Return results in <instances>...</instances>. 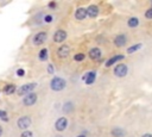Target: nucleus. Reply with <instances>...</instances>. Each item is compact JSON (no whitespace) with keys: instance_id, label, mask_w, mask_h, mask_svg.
I'll list each match as a JSON object with an SVG mask.
<instances>
[{"instance_id":"2f4dec72","label":"nucleus","mask_w":152,"mask_h":137,"mask_svg":"<svg viewBox=\"0 0 152 137\" xmlns=\"http://www.w3.org/2000/svg\"><path fill=\"white\" fill-rule=\"evenodd\" d=\"M76 137H87V135H86V133H80V135H77Z\"/></svg>"},{"instance_id":"0eeeda50","label":"nucleus","mask_w":152,"mask_h":137,"mask_svg":"<svg viewBox=\"0 0 152 137\" xmlns=\"http://www.w3.org/2000/svg\"><path fill=\"white\" fill-rule=\"evenodd\" d=\"M37 100H38V94L37 93H30V94H27V95H25L24 98H23V105L24 106H26V107H31V106H33L36 102H37Z\"/></svg>"},{"instance_id":"473e14b6","label":"nucleus","mask_w":152,"mask_h":137,"mask_svg":"<svg viewBox=\"0 0 152 137\" xmlns=\"http://www.w3.org/2000/svg\"><path fill=\"white\" fill-rule=\"evenodd\" d=\"M53 137H63V136H62V135H59V133H57V135H55Z\"/></svg>"},{"instance_id":"4be33fe9","label":"nucleus","mask_w":152,"mask_h":137,"mask_svg":"<svg viewBox=\"0 0 152 137\" xmlns=\"http://www.w3.org/2000/svg\"><path fill=\"white\" fill-rule=\"evenodd\" d=\"M84 58H86V55L83 52H78V54L74 55V61H76V62H82Z\"/></svg>"},{"instance_id":"a211bd4d","label":"nucleus","mask_w":152,"mask_h":137,"mask_svg":"<svg viewBox=\"0 0 152 137\" xmlns=\"http://www.w3.org/2000/svg\"><path fill=\"white\" fill-rule=\"evenodd\" d=\"M139 24H140V20H139V18H137V17H131V18H128V20H127V25H128V27H131V29L137 27Z\"/></svg>"},{"instance_id":"7ed1b4c3","label":"nucleus","mask_w":152,"mask_h":137,"mask_svg":"<svg viewBox=\"0 0 152 137\" xmlns=\"http://www.w3.org/2000/svg\"><path fill=\"white\" fill-rule=\"evenodd\" d=\"M32 124V118L30 116H21L17 119V127L23 130V131H26Z\"/></svg>"},{"instance_id":"4468645a","label":"nucleus","mask_w":152,"mask_h":137,"mask_svg":"<svg viewBox=\"0 0 152 137\" xmlns=\"http://www.w3.org/2000/svg\"><path fill=\"white\" fill-rule=\"evenodd\" d=\"M87 13H88V17L89 18H96L99 15V13H100V8H99L97 5L91 4V5H89L87 7Z\"/></svg>"},{"instance_id":"c85d7f7f","label":"nucleus","mask_w":152,"mask_h":137,"mask_svg":"<svg viewBox=\"0 0 152 137\" xmlns=\"http://www.w3.org/2000/svg\"><path fill=\"white\" fill-rule=\"evenodd\" d=\"M46 71L49 73V74H53V71H55V67H53V64H48V68H46Z\"/></svg>"},{"instance_id":"20e7f679","label":"nucleus","mask_w":152,"mask_h":137,"mask_svg":"<svg viewBox=\"0 0 152 137\" xmlns=\"http://www.w3.org/2000/svg\"><path fill=\"white\" fill-rule=\"evenodd\" d=\"M68 126H69V119L66 117H64V116L57 118L55 124H53V127H55V130L57 132H63L64 130H66Z\"/></svg>"},{"instance_id":"6ab92c4d","label":"nucleus","mask_w":152,"mask_h":137,"mask_svg":"<svg viewBox=\"0 0 152 137\" xmlns=\"http://www.w3.org/2000/svg\"><path fill=\"white\" fill-rule=\"evenodd\" d=\"M74 102L72 101H66L64 105H63V107H62V110H63V112L64 113H70L72 110H74Z\"/></svg>"},{"instance_id":"423d86ee","label":"nucleus","mask_w":152,"mask_h":137,"mask_svg":"<svg viewBox=\"0 0 152 137\" xmlns=\"http://www.w3.org/2000/svg\"><path fill=\"white\" fill-rule=\"evenodd\" d=\"M127 73H128V67L125 63H119L113 69V74L116 77H125L127 75Z\"/></svg>"},{"instance_id":"c756f323","label":"nucleus","mask_w":152,"mask_h":137,"mask_svg":"<svg viewBox=\"0 0 152 137\" xmlns=\"http://www.w3.org/2000/svg\"><path fill=\"white\" fill-rule=\"evenodd\" d=\"M2 135H4V127L2 125H0V137H2Z\"/></svg>"},{"instance_id":"9d476101","label":"nucleus","mask_w":152,"mask_h":137,"mask_svg":"<svg viewBox=\"0 0 152 137\" xmlns=\"http://www.w3.org/2000/svg\"><path fill=\"white\" fill-rule=\"evenodd\" d=\"M96 80V71L95 70H90V71H87L84 75H83V82L88 86L93 85Z\"/></svg>"},{"instance_id":"2eb2a0df","label":"nucleus","mask_w":152,"mask_h":137,"mask_svg":"<svg viewBox=\"0 0 152 137\" xmlns=\"http://www.w3.org/2000/svg\"><path fill=\"white\" fill-rule=\"evenodd\" d=\"M124 58H125V56L121 55V54H120V55H115V56L108 58V60L106 61L104 66H106V67H112V66H114L116 62H119V61H121V60H124Z\"/></svg>"},{"instance_id":"6e6552de","label":"nucleus","mask_w":152,"mask_h":137,"mask_svg":"<svg viewBox=\"0 0 152 137\" xmlns=\"http://www.w3.org/2000/svg\"><path fill=\"white\" fill-rule=\"evenodd\" d=\"M66 38H68V33H66V31L63 30V29H59V30L55 31V33H53V36H52V41H53L55 43H63Z\"/></svg>"},{"instance_id":"ddd939ff","label":"nucleus","mask_w":152,"mask_h":137,"mask_svg":"<svg viewBox=\"0 0 152 137\" xmlns=\"http://www.w3.org/2000/svg\"><path fill=\"white\" fill-rule=\"evenodd\" d=\"M126 43H127V36H126V35L120 33V35L115 36V38H114V44H115V46L122 48V46L126 45Z\"/></svg>"},{"instance_id":"b1692460","label":"nucleus","mask_w":152,"mask_h":137,"mask_svg":"<svg viewBox=\"0 0 152 137\" xmlns=\"http://www.w3.org/2000/svg\"><path fill=\"white\" fill-rule=\"evenodd\" d=\"M20 137H33V132L30 131V130H26V131H23L20 133Z\"/></svg>"},{"instance_id":"cd10ccee","label":"nucleus","mask_w":152,"mask_h":137,"mask_svg":"<svg viewBox=\"0 0 152 137\" xmlns=\"http://www.w3.org/2000/svg\"><path fill=\"white\" fill-rule=\"evenodd\" d=\"M15 74H17V76H19V77H23V76L25 75V70H24L23 68H19V69H17Z\"/></svg>"},{"instance_id":"a878e982","label":"nucleus","mask_w":152,"mask_h":137,"mask_svg":"<svg viewBox=\"0 0 152 137\" xmlns=\"http://www.w3.org/2000/svg\"><path fill=\"white\" fill-rule=\"evenodd\" d=\"M0 120H4V122L8 120L7 119V112L4 111V110H0Z\"/></svg>"},{"instance_id":"f8f14e48","label":"nucleus","mask_w":152,"mask_h":137,"mask_svg":"<svg viewBox=\"0 0 152 137\" xmlns=\"http://www.w3.org/2000/svg\"><path fill=\"white\" fill-rule=\"evenodd\" d=\"M74 15H75V19H77V20H84L88 17L87 7H78V8H76Z\"/></svg>"},{"instance_id":"5701e85b","label":"nucleus","mask_w":152,"mask_h":137,"mask_svg":"<svg viewBox=\"0 0 152 137\" xmlns=\"http://www.w3.org/2000/svg\"><path fill=\"white\" fill-rule=\"evenodd\" d=\"M53 15L52 14H44L43 15V21L44 23H51V21H53Z\"/></svg>"},{"instance_id":"39448f33","label":"nucleus","mask_w":152,"mask_h":137,"mask_svg":"<svg viewBox=\"0 0 152 137\" xmlns=\"http://www.w3.org/2000/svg\"><path fill=\"white\" fill-rule=\"evenodd\" d=\"M48 39V32L46 31H38L33 38H32V43L34 46H40L43 45Z\"/></svg>"},{"instance_id":"dca6fc26","label":"nucleus","mask_w":152,"mask_h":137,"mask_svg":"<svg viewBox=\"0 0 152 137\" xmlns=\"http://www.w3.org/2000/svg\"><path fill=\"white\" fill-rule=\"evenodd\" d=\"M17 91H18V88H17V86L14 83H8V85L4 86V93L6 95L14 94V93H17Z\"/></svg>"},{"instance_id":"412c9836","label":"nucleus","mask_w":152,"mask_h":137,"mask_svg":"<svg viewBox=\"0 0 152 137\" xmlns=\"http://www.w3.org/2000/svg\"><path fill=\"white\" fill-rule=\"evenodd\" d=\"M141 46H142V44H141V43L133 44V45H131L129 48H127V54H133V52L138 51L139 49H141Z\"/></svg>"},{"instance_id":"f03ea898","label":"nucleus","mask_w":152,"mask_h":137,"mask_svg":"<svg viewBox=\"0 0 152 137\" xmlns=\"http://www.w3.org/2000/svg\"><path fill=\"white\" fill-rule=\"evenodd\" d=\"M38 86L37 82H28V83H24L21 86H19L18 91H17V95L19 96H25L30 93H33V91L36 89V87Z\"/></svg>"},{"instance_id":"f3484780","label":"nucleus","mask_w":152,"mask_h":137,"mask_svg":"<svg viewBox=\"0 0 152 137\" xmlns=\"http://www.w3.org/2000/svg\"><path fill=\"white\" fill-rule=\"evenodd\" d=\"M48 58H49V50H48V48H42L39 50V52H38V60L40 62H46Z\"/></svg>"},{"instance_id":"72a5a7b5","label":"nucleus","mask_w":152,"mask_h":137,"mask_svg":"<svg viewBox=\"0 0 152 137\" xmlns=\"http://www.w3.org/2000/svg\"><path fill=\"white\" fill-rule=\"evenodd\" d=\"M151 4H152V2H151Z\"/></svg>"},{"instance_id":"9b49d317","label":"nucleus","mask_w":152,"mask_h":137,"mask_svg":"<svg viewBox=\"0 0 152 137\" xmlns=\"http://www.w3.org/2000/svg\"><path fill=\"white\" fill-rule=\"evenodd\" d=\"M88 56H89L90 60L96 61V60H100V58L102 57V51H101L100 48L94 46V48H91V49L88 51Z\"/></svg>"},{"instance_id":"1a4fd4ad","label":"nucleus","mask_w":152,"mask_h":137,"mask_svg":"<svg viewBox=\"0 0 152 137\" xmlns=\"http://www.w3.org/2000/svg\"><path fill=\"white\" fill-rule=\"evenodd\" d=\"M70 51H71V48H70L68 44H63V45H61V46L58 48L57 55H58L59 58H66V57H69Z\"/></svg>"},{"instance_id":"aec40b11","label":"nucleus","mask_w":152,"mask_h":137,"mask_svg":"<svg viewBox=\"0 0 152 137\" xmlns=\"http://www.w3.org/2000/svg\"><path fill=\"white\" fill-rule=\"evenodd\" d=\"M112 135L114 137H125V131L121 127H114L112 130Z\"/></svg>"},{"instance_id":"f257e3e1","label":"nucleus","mask_w":152,"mask_h":137,"mask_svg":"<svg viewBox=\"0 0 152 137\" xmlns=\"http://www.w3.org/2000/svg\"><path fill=\"white\" fill-rule=\"evenodd\" d=\"M66 88V80L61 76H53L50 80V89L53 92H61Z\"/></svg>"},{"instance_id":"7c9ffc66","label":"nucleus","mask_w":152,"mask_h":137,"mask_svg":"<svg viewBox=\"0 0 152 137\" xmlns=\"http://www.w3.org/2000/svg\"><path fill=\"white\" fill-rule=\"evenodd\" d=\"M141 137H152V135H151V133H145V135H142Z\"/></svg>"},{"instance_id":"bb28decb","label":"nucleus","mask_w":152,"mask_h":137,"mask_svg":"<svg viewBox=\"0 0 152 137\" xmlns=\"http://www.w3.org/2000/svg\"><path fill=\"white\" fill-rule=\"evenodd\" d=\"M145 18L152 19V7H150V8L146 10V12H145Z\"/></svg>"},{"instance_id":"393cba45","label":"nucleus","mask_w":152,"mask_h":137,"mask_svg":"<svg viewBox=\"0 0 152 137\" xmlns=\"http://www.w3.org/2000/svg\"><path fill=\"white\" fill-rule=\"evenodd\" d=\"M57 6H58L57 1H50V2H48V8H50V10H56Z\"/></svg>"}]
</instances>
